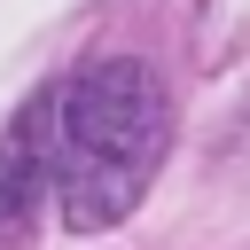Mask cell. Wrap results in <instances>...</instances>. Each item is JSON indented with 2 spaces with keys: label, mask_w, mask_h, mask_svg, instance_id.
<instances>
[{
  "label": "cell",
  "mask_w": 250,
  "mask_h": 250,
  "mask_svg": "<svg viewBox=\"0 0 250 250\" xmlns=\"http://www.w3.org/2000/svg\"><path fill=\"white\" fill-rule=\"evenodd\" d=\"M47 172H55V86L31 94L0 141V242H16L39 203H47Z\"/></svg>",
  "instance_id": "obj_2"
},
{
  "label": "cell",
  "mask_w": 250,
  "mask_h": 250,
  "mask_svg": "<svg viewBox=\"0 0 250 250\" xmlns=\"http://www.w3.org/2000/svg\"><path fill=\"white\" fill-rule=\"evenodd\" d=\"M172 141V102L164 78L133 55H94L70 86H55V172H47V203L62 211L70 234H102L117 227Z\"/></svg>",
  "instance_id": "obj_1"
}]
</instances>
